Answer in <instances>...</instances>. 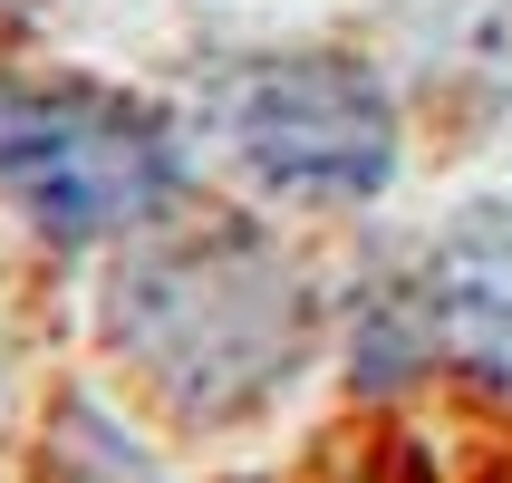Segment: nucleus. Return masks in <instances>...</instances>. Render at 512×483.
<instances>
[{"label":"nucleus","mask_w":512,"mask_h":483,"mask_svg":"<svg viewBox=\"0 0 512 483\" xmlns=\"http://www.w3.org/2000/svg\"><path fill=\"white\" fill-rule=\"evenodd\" d=\"M116 339L145 358V377L165 387L174 406L194 416H223V406H252L271 377L290 368V339H300V300L271 271L261 242L242 232H194V242H165L155 261L126 271V300H116Z\"/></svg>","instance_id":"1"},{"label":"nucleus","mask_w":512,"mask_h":483,"mask_svg":"<svg viewBox=\"0 0 512 483\" xmlns=\"http://www.w3.org/2000/svg\"><path fill=\"white\" fill-rule=\"evenodd\" d=\"M0 194L58 242H97L174 194V145L97 87H0Z\"/></svg>","instance_id":"2"},{"label":"nucleus","mask_w":512,"mask_h":483,"mask_svg":"<svg viewBox=\"0 0 512 483\" xmlns=\"http://www.w3.org/2000/svg\"><path fill=\"white\" fill-rule=\"evenodd\" d=\"M232 155L300 203H368L397 174V107L348 58H271L223 97Z\"/></svg>","instance_id":"3"},{"label":"nucleus","mask_w":512,"mask_h":483,"mask_svg":"<svg viewBox=\"0 0 512 483\" xmlns=\"http://www.w3.org/2000/svg\"><path fill=\"white\" fill-rule=\"evenodd\" d=\"M426 319L474 377L512 387V213H474L464 232H445Z\"/></svg>","instance_id":"4"}]
</instances>
